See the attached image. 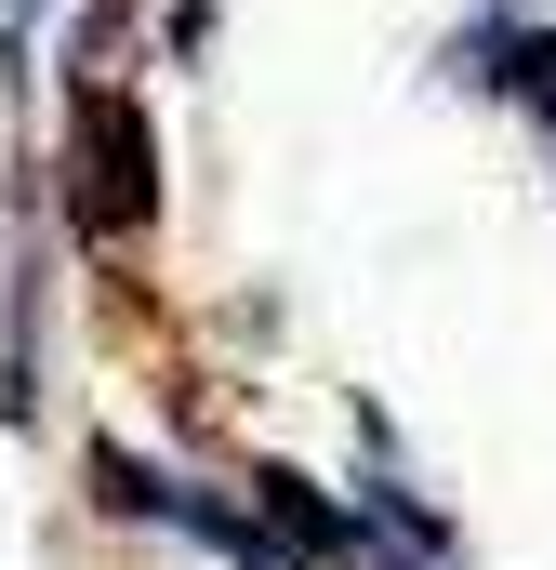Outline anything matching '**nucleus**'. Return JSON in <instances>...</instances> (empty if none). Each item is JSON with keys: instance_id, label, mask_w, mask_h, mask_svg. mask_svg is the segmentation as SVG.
<instances>
[{"instance_id": "1", "label": "nucleus", "mask_w": 556, "mask_h": 570, "mask_svg": "<svg viewBox=\"0 0 556 570\" xmlns=\"http://www.w3.org/2000/svg\"><path fill=\"white\" fill-rule=\"evenodd\" d=\"M80 134H93V146H80V173H93L80 213H93V226H146V120L120 107V94H93Z\"/></svg>"}]
</instances>
